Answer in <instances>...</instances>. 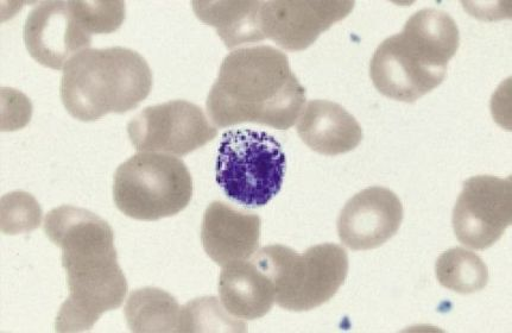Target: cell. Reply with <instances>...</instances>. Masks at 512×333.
Instances as JSON below:
<instances>
[{"label": "cell", "instance_id": "1", "mask_svg": "<svg viewBox=\"0 0 512 333\" xmlns=\"http://www.w3.org/2000/svg\"><path fill=\"white\" fill-rule=\"evenodd\" d=\"M44 232L62 250L69 289L55 329L91 330L104 313L119 309L128 294L111 225L90 211L65 205L48 213Z\"/></svg>", "mask_w": 512, "mask_h": 333}, {"label": "cell", "instance_id": "2", "mask_svg": "<svg viewBox=\"0 0 512 333\" xmlns=\"http://www.w3.org/2000/svg\"><path fill=\"white\" fill-rule=\"evenodd\" d=\"M306 89L286 54L271 46L239 48L227 55L207 98L219 128L255 123L288 130L299 119Z\"/></svg>", "mask_w": 512, "mask_h": 333}, {"label": "cell", "instance_id": "3", "mask_svg": "<svg viewBox=\"0 0 512 333\" xmlns=\"http://www.w3.org/2000/svg\"><path fill=\"white\" fill-rule=\"evenodd\" d=\"M459 43L458 25L446 12H416L402 33L377 48L370 64L372 83L385 97L415 103L442 84Z\"/></svg>", "mask_w": 512, "mask_h": 333}, {"label": "cell", "instance_id": "4", "mask_svg": "<svg viewBox=\"0 0 512 333\" xmlns=\"http://www.w3.org/2000/svg\"><path fill=\"white\" fill-rule=\"evenodd\" d=\"M153 89L147 60L135 50L85 49L68 61L61 79V99L69 115L82 122L137 108Z\"/></svg>", "mask_w": 512, "mask_h": 333}, {"label": "cell", "instance_id": "5", "mask_svg": "<svg viewBox=\"0 0 512 333\" xmlns=\"http://www.w3.org/2000/svg\"><path fill=\"white\" fill-rule=\"evenodd\" d=\"M273 281L282 309L305 312L330 301L349 274V256L337 244L314 245L299 254L284 245H269L252 255Z\"/></svg>", "mask_w": 512, "mask_h": 333}, {"label": "cell", "instance_id": "6", "mask_svg": "<svg viewBox=\"0 0 512 333\" xmlns=\"http://www.w3.org/2000/svg\"><path fill=\"white\" fill-rule=\"evenodd\" d=\"M193 197V179L185 162L172 155L142 152L117 169L113 198L120 212L154 222L185 210Z\"/></svg>", "mask_w": 512, "mask_h": 333}, {"label": "cell", "instance_id": "7", "mask_svg": "<svg viewBox=\"0 0 512 333\" xmlns=\"http://www.w3.org/2000/svg\"><path fill=\"white\" fill-rule=\"evenodd\" d=\"M286 167L281 143L264 131L230 130L221 138L217 182L240 205H268L281 191Z\"/></svg>", "mask_w": 512, "mask_h": 333}, {"label": "cell", "instance_id": "8", "mask_svg": "<svg viewBox=\"0 0 512 333\" xmlns=\"http://www.w3.org/2000/svg\"><path fill=\"white\" fill-rule=\"evenodd\" d=\"M128 134L138 152L185 156L213 141L218 130L198 105L174 100L132 118Z\"/></svg>", "mask_w": 512, "mask_h": 333}, {"label": "cell", "instance_id": "9", "mask_svg": "<svg viewBox=\"0 0 512 333\" xmlns=\"http://www.w3.org/2000/svg\"><path fill=\"white\" fill-rule=\"evenodd\" d=\"M512 222L511 178L479 175L465 181L453 211L458 241L474 250H485L501 240Z\"/></svg>", "mask_w": 512, "mask_h": 333}, {"label": "cell", "instance_id": "10", "mask_svg": "<svg viewBox=\"0 0 512 333\" xmlns=\"http://www.w3.org/2000/svg\"><path fill=\"white\" fill-rule=\"evenodd\" d=\"M24 42L31 58L60 71L92 43L78 2H46L30 12L24 24Z\"/></svg>", "mask_w": 512, "mask_h": 333}, {"label": "cell", "instance_id": "11", "mask_svg": "<svg viewBox=\"0 0 512 333\" xmlns=\"http://www.w3.org/2000/svg\"><path fill=\"white\" fill-rule=\"evenodd\" d=\"M355 8L350 0H271L262 2L261 29L264 39L289 52H301Z\"/></svg>", "mask_w": 512, "mask_h": 333}, {"label": "cell", "instance_id": "12", "mask_svg": "<svg viewBox=\"0 0 512 333\" xmlns=\"http://www.w3.org/2000/svg\"><path fill=\"white\" fill-rule=\"evenodd\" d=\"M403 221V205L393 191L370 187L349 200L338 218L340 241L352 250H371L393 238Z\"/></svg>", "mask_w": 512, "mask_h": 333}, {"label": "cell", "instance_id": "13", "mask_svg": "<svg viewBox=\"0 0 512 333\" xmlns=\"http://www.w3.org/2000/svg\"><path fill=\"white\" fill-rule=\"evenodd\" d=\"M262 221L255 213L213 201L202 219L201 241L220 267L249 260L261 243Z\"/></svg>", "mask_w": 512, "mask_h": 333}, {"label": "cell", "instance_id": "14", "mask_svg": "<svg viewBox=\"0 0 512 333\" xmlns=\"http://www.w3.org/2000/svg\"><path fill=\"white\" fill-rule=\"evenodd\" d=\"M297 134L314 152L326 156L350 153L363 140L357 119L330 100H312L306 105Z\"/></svg>", "mask_w": 512, "mask_h": 333}, {"label": "cell", "instance_id": "15", "mask_svg": "<svg viewBox=\"0 0 512 333\" xmlns=\"http://www.w3.org/2000/svg\"><path fill=\"white\" fill-rule=\"evenodd\" d=\"M219 293L225 310L239 320L261 319L276 303L273 281L252 256L224 267Z\"/></svg>", "mask_w": 512, "mask_h": 333}, {"label": "cell", "instance_id": "16", "mask_svg": "<svg viewBox=\"0 0 512 333\" xmlns=\"http://www.w3.org/2000/svg\"><path fill=\"white\" fill-rule=\"evenodd\" d=\"M262 2H193L200 21L217 29L227 48L261 42Z\"/></svg>", "mask_w": 512, "mask_h": 333}, {"label": "cell", "instance_id": "17", "mask_svg": "<svg viewBox=\"0 0 512 333\" xmlns=\"http://www.w3.org/2000/svg\"><path fill=\"white\" fill-rule=\"evenodd\" d=\"M125 317L132 332H179L181 307L162 289L143 288L131 293Z\"/></svg>", "mask_w": 512, "mask_h": 333}, {"label": "cell", "instance_id": "18", "mask_svg": "<svg viewBox=\"0 0 512 333\" xmlns=\"http://www.w3.org/2000/svg\"><path fill=\"white\" fill-rule=\"evenodd\" d=\"M441 286L459 294L482 291L489 282V269L477 254L453 248L440 255L435 266Z\"/></svg>", "mask_w": 512, "mask_h": 333}, {"label": "cell", "instance_id": "19", "mask_svg": "<svg viewBox=\"0 0 512 333\" xmlns=\"http://www.w3.org/2000/svg\"><path fill=\"white\" fill-rule=\"evenodd\" d=\"M244 332L242 320L232 317L216 298H202L181 309L179 332Z\"/></svg>", "mask_w": 512, "mask_h": 333}, {"label": "cell", "instance_id": "20", "mask_svg": "<svg viewBox=\"0 0 512 333\" xmlns=\"http://www.w3.org/2000/svg\"><path fill=\"white\" fill-rule=\"evenodd\" d=\"M42 209L27 192L6 194L0 204V224L5 235H18L40 228Z\"/></svg>", "mask_w": 512, "mask_h": 333}]
</instances>
